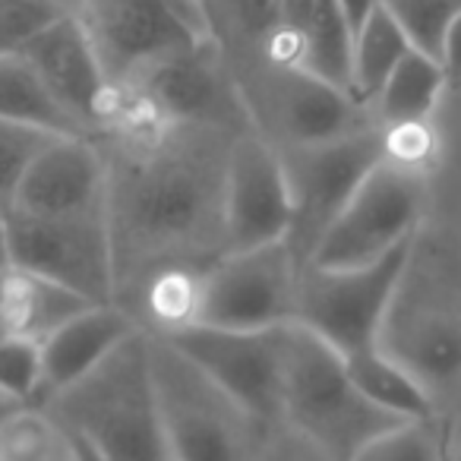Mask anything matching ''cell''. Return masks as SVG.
<instances>
[{
    "label": "cell",
    "instance_id": "cell-2",
    "mask_svg": "<svg viewBox=\"0 0 461 461\" xmlns=\"http://www.w3.org/2000/svg\"><path fill=\"white\" fill-rule=\"evenodd\" d=\"M39 408L102 461H171L146 329L121 341L95 370Z\"/></svg>",
    "mask_w": 461,
    "mask_h": 461
},
{
    "label": "cell",
    "instance_id": "cell-22",
    "mask_svg": "<svg viewBox=\"0 0 461 461\" xmlns=\"http://www.w3.org/2000/svg\"><path fill=\"white\" fill-rule=\"evenodd\" d=\"M411 51L408 35L402 32L392 14L383 7L373 10L364 20V26L354 32V48H351V95L360 104L370 108L373 95L383 89V83L389 79V73L398 67V60Z\"/></svg>",
    "mask_w": 461,
    "mask_h": 461
},
{
    "label": "cell",
    "instance_id": "cell-26",
    "mask_svg": "<svg viewBox=\"0 0 461 461\" xmlns=\"http://www.w3.org/2000/svg\"><path fill=\"white\" fill-rule=\"evenodd\" d=\"M383 7L402 26L414 51L439 60L442 39L461 14V0H383Z\"/></svg>",
    "mask_w": 461,
    "mask_h": 461
},
{
    "label": "cell",
    "instance_id": "cell-19",
    "mask_svg": "<svg viewBox=\"0 0 461 461\" xmlns=\"http://www.w3.org/2000/svg\"><path fill=\"white\" fill-rule=\"evenodd\" d=\"M86 307L92 303L26 269L10 266L0 276V332L41 341Z\"/></svg>",
    "mask_w": 461,
    "mask_h": 461
},
{
    "label": "cell",
    "instance_id": "cell-6",
    "mask_svg": "<svg viewBox=\"0 0 461 461\" xmlns=\"http://www.w3.org/2000/svg\"><path fill=\"white\" fill-rule=\"evenodd\" d=\"M77 16L117 95L149 67L215 41L203 0H79Z\"/></svg>",
    "mask_w": 461,
    "mask_h": 461
},
{
    "label": "cell",
    "instance_id": "cell-24",
    "mask_svg": "<svg viewBox=\"0 0 461 461\" xmlns=\"http://www.w3.org/2000/svg\"><path fill=\"white\" fill-rule=\"evenodd\" d=\"M0 461H79L73 436L39 404L0 420Z\"/></svg>",
    "mask_w": 461,
    "mask_h": 461
},
{
    "label": "cell",
    "instance_id": "cell-16",
    "mask_svg": "<svg viewBox=\"0 0 461 461\" xmlns=\"http://www.w3.org/2000/svg\"><path fill=\"white\" fill-rule=\"evenodd\" d=\"M104 196L108 167L98 140L58 136L29 165L10 209L26 215H89L104 212Z\"/></svg>",
    "mask_w": 461,
    "mask_h": 461
},
{
    "label": "cell",
    "instance_id": "cell-7",
    "mask_svg": "<svg viewBox=\"0 0 461 461\" xmlns=\"http://www.w3.org/2000/svg\"><path fill=\"white\" fill-rule=\"evenodd\" d=\"M414 240L389 250L366 266H326L307 263L297 276L294 322L326 341L341 357L379 345L385 316L395 301Z\"/></svg>",
    "mask_w": 461,
    "mask_h": 461
},
{
    "label": "cell",
    "instance_id": "cell-20",
    "mask_svg": "<svg viewBox=\"0 0 461 461\" xmlns=\"http://www.w3.org/2000/svg\"><path fill=\"white\" fill-rule=\"evenodd\" d=\"M442 89H446V73L439 60L411 48L398 67L389 73L383 89L373 95L370 114L383 130H414L423 127L429 111L436 108Z\"/></svg>",
    "mask_w": 461,
    "mask_h": 461
},
{
    "label": "cell",
    "instance_id": "cell-23",
    "mask_svg": "<svg viewBox=\"0 0 461 461\" xmlns=\"http://www.w3.org/2000/svg\"><path fill=\"white\" fill-rule=\"evenodd\" d=\"M0 121L29 123L58 136H86L20 54H0Z\"/></svg>",
    "mask_w": 461,
    "mask_h": 461
},
{
    "label": "cell",
    "instance_id": "cell-18",
    "mask_svg": "<svg viewBox=\"0 0 461 461\" xmlns=\"http://www.w3.org/2000/svg\"><path fill=\"white\" fill-rule=\"evenodd\" d=\"M140 332V322L117 303H92L77 316L41 339V395L45 404L51 395L64 392L89 370H95L121 341Z\"/></svg>",
    "mask_w": 461,
    "mask_h": 461
},
{
    "label": "cell",
    "instance_id": "cell-14",
    "mask_svg": "<svg viewBox=\"0 0 461 461\" xmlns=\"http://www.w3.org/2000/svg\"><path fill=\"white\" fill-rule=\"evenodd\" d=\"M221 205L228 253L276 244L288 234L291 196L282 155L257 130H244L230 140Z\"/></svg>",
    "mask_w": 461,
    "mask_h": 461
},
{
    "label": "cell",
    "instance_id": "cell-27",
    "mask_svg": "<svg viewBox=\"0 0 461 461\" xmlns=\"http://www.w3.org/2000/svg\"><path fill=\"white\" fill-rule=\"evenodd\" d=\"M51 140H58V133L48 130L29 127V123L16 121H0V203H14L16 186L26 177L29 165L41 155V149Z\"/></svg>",
    "mask_w": 461,
    "mask_h": 461
},
{
    "label": "cell",
    "instance_id": "cell-1",
    "mask_svg": "<svg viewBox=\"0 0 461 461\" xmlns=\"http://www.w3.org/2000/svg\"><path fill=\"white\" fill-rule=\"evenodd\" d=\"M244 133V130H240ZM102 136L114 303L140 329L180 326L196 282L228 253L224 158L234 130L114 121Z\"/></svg>",
    "mask_w": 461,
    "mask_h": 461
},
{
    "label": "cell",
    "instance_id": "cell-34",
    "mask_svg": "<svg viewBox=\"0 0 461 461\" xmlns=\"http://www.w3.org/2000/svg\"><path fill=\"white\" fill-rule=\"evenodd\" d=\"M10 209L0 203V276L10 269Z\"/></svg>",
    "mask_w": 461,
    "mask_h": 461
},
{
    "label": "cell",
    "instance_id": "cell-15",
    "mask_svg": "<svg viewBox=\"0 0 461 461\" xmlns=\"http://www.w3.org/2000/svg\"><path fill=\"white\" fill-rule=\"evenodd\" d=\"M20 58L32 67L41 86L86 136L98 140L114 123L117 92L111 89L77 14L58 16L51 26L41 29Z\"/></svg>",
    "mask_w": 461,
    "mask_h": 461
},
{
    "label": "cell",
    "instance_id": "cell-31",
    "mask_svg": "<svg viewBox=\"0 0 461 461\" xmlns=\"http://www.w3.org/2000/svg\"><path fill=\"white\" fill-rule=\"evenodd\" d=\"M263 461H335V458L329 452H322L316 442H310L307 436L297 433V429L276 423V427H269Z\"/></svg>",
    "mask_w": 461,
    "mask_h": 461
},
{
    "label": "cell",
    "instance_id": "cell-17",
    "mask_svg": "<svg viewBox=\"0 0 461 461\" xmlns=\"http://www.w3.org/2000/svg\"><path fill=\"white\" fill-rule=\"evenodd\" d=\"M379 348L402 360L429 395L461 376V322L433 301H404L402 288L385 316Z\"/></svg>",
    "mask_w": 461,
    "mask_h": 461
},
{
    "label": "cell",
    "instance_id": "cell-25",
    "mask_svg": "<svg viewBox=\"0 0 461 461\" xmlns=\"http://www.w3.org/2000/svg\"><path fill=\"white\" fill-rule=\"evenodd\" d=\"M351 461H442V429L429 417H404L364 442Z\"/></svg>",
    "mask_w": 461,
    "mask_h": 461
},
{
    "label": "cell",
    "instance_id": "cell-13",
    "mask_svg": "<svg viewBox=\"0 0 461 461\" xmlns=\"http://www.w3.org/2000/svg\"><path fill=\"white\" fill-rule=\"evenodd\" d=\"M180 354L193 360L218 389L244 404L266 427L282 423L285 345L288 326L276 329H212L196 322L161 329Z\"/></svg>",
    "mask_w": 461,
    "mask_h": 461
},
{
    "label": "cell",
    "instance_id": "cell-11",
    "mask_svg": "<svg viewBox=\"0 0 461 461\" xmlns=\"http://www.w3.org/2000/svg\"><path fill=\"white\" fill-rule=\"evenodd\" d=\"M199 123L221 130H253L238 83L228 77L218 45L209 41L149 67L117 95L114 121Z\"/></svg>",
    "mask_w": 461,
    "mask_h": 461
},
{
    "label": "cell",
    "instance_id": "cell-29",
    "mask_svg": "<svg viewBox=\"0 0 461 461\" xmlns=\"http://www.w3.org/2000/svg\"><path fill=\"white\" fill-rule=\"evenodd\" d=\"M64 14L58 0H0V54H20Z\"/></svg>",
    "mask_w": 461,
    "mask_h": 461
},
{
    "label": "cell",
    "instance_id": "cell-10",
    "mask_svg": "<svg viewBox=\"0 0 461 461\" xmlns=\"http://www.w3.org/2000/svg\"><path fill=\"white\" fill-rule=\"evenodd\" d=\"M301 263L288 240L224 253L196 282L184 322L212 329H276L294 322Z\"/></svg>",
    "mask_w": 461,
    "mask_h": 461
},
{
    "label": "cell",
    "instance_id": "cell-30",
    "mask_svg": "<svg viewBox=\"0 0 461 461\" xmlns=\"http://www.w3.org/2000/svg\"><path fill=\"white\" fill-rule=\"evenodd\" d=\"M221 4L250 60L266 58L278 32V0H221Z\"/></svg>",
    "mask_w": 461,
    "mask_h": 461
},
{
    "label": "cell",
    "instance_id": "cell-12",
    "mask_svg": "<svg viewBox=\"0 0 461 461\" xmlns=\"http://www.w3.org/2000/svg\"><path fill=\"white\" fill-rule=\"evenodd\" d=\"M10 263L89 303H114V253L104 212L26 215L10 209Z\"/></svg>",
    "mask_w": 461,
    "mask_h": 461
},
{
    "label": "cell",
    "instance_id": "cell-28",
    "mask_svg": "<svg viewBox=\"0 0 461 461\" xmlns=\"http://www.w3.org/2000/svg\"><path fill=\"white\" fill-rule=\"evenodd\" d=\"M0 389L23 404H39L41 345L23 335L0 332Z\"/></svg>",
    "mask_w": 461,
    "mask_h": 461
},
{
    "label": "cell",
    "instance_id": "cell-3",
    "mask_svg": "<svg viewBox=\"0 0 461 461\" xmlns=\"http://www.w3.org/2000/svg\"><path fill=\"white\" fill-rule=\"evenodd\" d=\"M146 335L171 461H263L269 427L218 389L165 335Z\"/></svg>",
    "mask_w": 461,
    "mask_h": 461
},
{
    "label": "cell",
    "instance_id": "cell-35",
    "mask_svg": "<svg viewBox=\"0 0 461 461\" xmlns=\"http://www.w3.org/2000/svg\"><path fill=\"white\" fill-rule=\"evenodd\" d=\"M23 408V402H16V398H10L7 392L0 389V420H7L14 411H20Z\"/></svg>",
    "mask_w": 461,
    "mask_h": 461
},
{
    "label": "cell",
    "instance_id": "cell-9",
    "mask_svg": "<svg viewBox=\"0 0 461 461\" xmlns=\"http://www.w3.org/2000/svg\"><path fill=\"white\" fill-rule=\"evenodd\" d=\"M385 152H389V136L379 123L354 130L339 140L278 152L291 196V224L285 240L297 263L307 266L313 259L316 247L322 244L351 193Z\"/></svg>",
    "mask_w": 461,
    "mask_h": 461
},
{
    "label": "cell",
    "instance_id": "cell-4",
    "mask_svg": "<svg viewBox=\"0 0 461 461\" xmlns=\"http://www.w3.org/2000/svg\"><path fill=\"white\" fill-rule=\"evenodd\" d=\"M398 420L404 417L385 414L354 389L339 351L303 326L288 322L282 385L285 427L307 436L335 461H351L370 436Z\"/></svg>",
    "mask_w": 461,
    "mask_h": 461
},
{
    "label": "cell",
    "instance_id": "cell-32",
    "mask_svg": "<svg viewBox=\"0 0 461 461\" xmlns=\"http://www.w3.org/2000/svg\"><path fill=\"white\" fill-rule=\"evenodd\" d=\"M439 67H442V73H446V86L461 83V14L455 16L446 39H442Z\"/></svg>",
    "mask_w": 461,
    "mask_h": 461
},
{
    "label": "cell",
    "instance_id": "cell-8",
    "mask_svg": "<svg viewBox=\"0 0 461 461\" xmlns=\"http://www.w3.org/2000/svg\"><path fill=\"white\" fill-rule=\"evenodd\" d=\"M423 203L427 174L420 158L389 149L351 193L310 263L326 269L366 266L395 247L411 244Z\"/></svg>",
    "mask_w": 461,
    "mask_h": 461
},
{
    "label": "cell",
    "instance_id": "cell-21",
    "mask_svg": "<svg viewBox=\"0 0 461 461\" xmlns=\"http://www.w3.org/2000/svg\"><path fill=\"white\" fill-rule=\"evenodd\" d=\"M345 370L354 389L392 417H429L433 414V395L429 389L389 351L379 345L348 354Z\"/></svg>",
    "mask_w": 461,
    "mask_h": 461
},
{
    "label": "cell",
    "instance_id": "cell-33",
    "mask_svg": "<svg viewBox=\"0 0 461 461\" xmlns=\"http://www.w3.org/2000/svg\"><path fill=\"white\" fill-rule=\"evenodd\" d=\"M339 7H341V14H345L348 26H351V32H357L366 16L379 7V0H339Z\"/></svg>",
    "mask_w": 461,
    "mask_h": 461
},
{
    "label": "cell",
    "instance_id": "cell-36",
    "mask_svg": "<svg viewBox=\"0 0 461 461\" xmlns=\"http://www.w3.org/2000/svg\"><path fill=\"white\" fill-rule=\"evenodd\" d=\"M73 446H77V455H79V461H102V458H98L95 452H92L89 446H83V442H79V439H73Z\"/></svg>",
    "mask_w": 461,
    "mask_h": 461
},
{
    "label": "cell",
    "instance_id": "cell-5",
    "mask_svg": "<svg viewBox=\"0 0 461 461\" xmlns=\"http://www.w3.org/2000/svg\"><path fill=\"white\" fill-rule=\"evenodd\" d=\"M234 83L250 127L276 152L339 140L376 123L351 92L282 60L253 58Z\"/></svg>",
    "mask_w": 461,
    "mask_h": 461
}]
</instances>
